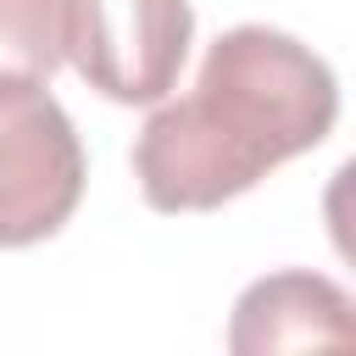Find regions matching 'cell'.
Listing matches in <instances>:
<instances>
[{
	"label": "cell",
	"mask_w": 356,
	"mask_h": 356,
	"mask_svg": "<svg viewBox=\"0 0 356 356\" xmlns=\"http://www.w3.org/2000/svg\"><path fill=\"white\" fill-rule=\"evenodd\" d=\"M334 122V67L284 28L239 22L206 44L189 95L156 100L134 139V178L150 211H217L317 150Z\"/></svg>",
	"instance_id": "cell-1"
},
{
	"label": "cell",
	"mask_w": 356,
	"mask_h": 356,
	"mask_svg": "<svg viewBox=\"0 0 356 356\" xmlns=\"http://www.w3.org/2000/svg\"><path fill=\"white\" fill-rule=\"evenodd\" d=\"M83 145L44 78L0 72V250L56 239L83 200Z\"/></svg>",
	"instance_id": "cell-2"
},
{
	"label": "cell",
	"mask_w": 356,
	"mask_h": 356,
	"mask_svg": "<svg viewBox=\"0 0 356 356\" xmlns=\"http://www.w3.org/2000/svg\"><path fill=\"white\" fill-rule=\"evenodd\" d=\"M189 44V0H67V61L117 106L167 100L178 89Z\"/></svg>",
	"instance_id": "cell-3"
},
{
	"label": "cell",
	"mask_w": 356,
	"mask_h": 356,
	"mask_svg": "<svg viewBox=\"0 0 356 356\" xmlns=\"http://www.w3.org/2000/svg\"><path fill=\"white\" fill-rule=\"evenodd\" d=\"M350 295L306 267H284L256 278L234 300L228 350L234 356H267V350H312V345H350L356 317Z\"/></svg>",
	"instance_id": "cell-4"
},
{
	"label": "cell",
	"mask_w": 356,
	"mask_h": 356,
	"mask_svg": "<svg viewBox=\"0 0 356 356\" xmlns=\"http://www.w3.org/2000/svg\"><path fill=\"white\" fill-rule=\"evenodd\" d=\"M67 61V0H0V72L56 78Z\"/></svg>",
	"instance_id": "cell-5"
}]
</instances>
